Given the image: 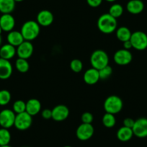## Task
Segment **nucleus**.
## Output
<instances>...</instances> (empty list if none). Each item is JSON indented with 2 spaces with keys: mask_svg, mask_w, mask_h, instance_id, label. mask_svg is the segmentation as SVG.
<instances>
[{
  "mask_svg": "<svg viewBox=\"0 0 147 147\" xmlns=\"http://www.w3.org/2000/svg\"><path fill=\"white\" fill-rule=\"evenodd\" d=\"M97 28L100 32L104 34H111L116 30L118 22L117 19L113 18L109 13L100 15L97 20Z\"/></svg>",
  "mask_w": 147,
  "mask_h": 147,
  "instance_id": "1",
  "label": "nucleus"
},
{
  "mask_svg": "<svg viewBox=\"0 0 147 147\" xmlns=\"http://www.w3.org/2000/svg\"><path fill=\"white\" fill-rule=\"evenodd\" d=\"M20 32L25 40L31 42L39 35L40 26L36 21L28 20L22 25Z\"/></svg>",
  "mask_w": 147,
  "mask_h": 147,
  "instance_id": "2",
  "label": "nucleus"
},
{
  "mask_svg": "<svg viewBox=\"0 0 147 147\" xmlns=\"http://www.w3.org/2000/svg\"><path fill=\"white\" fill-rule=\"evenodd\" d=\"M123 103L120 97L117 95L109 96L106 98L104 102V109L107 113L115 114L118 113L122 110Z\"/></svg>",
  "mask_w": 147,
  "mask_h": 147,
  "instance_id": "3",
  "label": "nucleus"
},
{
  "mask_svg": "<svg viewBox=\"0 0 147 147\" xmlns=\"http://www.w3.org/2000/svg\"><path fill=\"white\" fill-rule=\"evenodd\" d=\"M90 63L92 68L100 70L109 63V57L105 51L96 50L90 56Z\"/></svg>",
  "mask_w": 147,
  "mask_h": 147,
  "instance_id": "4",
  "label": "nucleus"
},
{
  "mask_svg": "<svg viewBox=\"0 0 147 147\" xmlns=\"http://www.w3.org/2000/svg\"><path fill=\"white\" fill-rule=\"evenodd\" d=\"M132 47L138 51H144L147 49V35L142 31L132 32L131 39Z\"/></svg>",
  "mask_w": 147,
  "mask_h": 147,
  "instance_id": "5",
  "label": "nucleus"
},
{
  "mask_svg": "<svg viewBox=\"0 0 147 147\" xmlns=\"http://www.w3.org/2000/svg\"><path fill=\"white\" fill-rule=\"evenodd\" d=\"M32 115L27 112L16 114L14 126L20 131H25L31 126L32 123Z\"/></svg>",
  "mask_w": 147,
  "mask_h": 147,
  "instance_id": "6",
  "label": "nucleus"
},
{
  "mask_svg": "<svg viewBox=\"0 0 147 147\" xmlns=\"http://www.w3.org/2000/svg\"><path fill=\"white\" fill-rule=\"evenodd\" d=\"M16 114L13 110L4 109L0 112V126L9 129L15 124Z\"/></svg>",
  "mask_w": 147,
  "mask_h": 147,
  "instance_id": "7",
  "label": "nucleus"
},
{
  "mask_svg": "<svg viewBox=\"0 0 147 147\" xmlns=\"http://www.w3.org/2000/svg\"><path fill=\"white\" fill-rule=\"evenodd\" d=\"M94 129L92 124L82 123L76 131V136L80 141H87L92 137Z\"/></svg>",
  "mask_w": 147,
  "mask_h": 147,
  "instance_id": "8",
  "label": "nucleus"
},
{
  "mask_svg": "<svg viewBox=\"0 0 147 147\" xmlns=\"http://www.w3.org/2000/svg\"><path fill=\"white\" fill-rule=\"evenodd\" d=\"M115 63L120 66H125L132 61L133 55L129 50L120 49L115 53L113 56Z\"/></svg>",
  "mask_w": 147,
  "mask_h": 147,
  "instance_id": "9",
  "label": "nucleus"
},
{
  "mask_svg": "<svg viewBox=\"0 0 147 147\" xmlns=\"http://www.w3.org/2000/svg\"><path fill=\"white\" fill-rule=\"evenodd\" d=\"M132 130L134 135L138 138L147 137V118H140L135 121Z\"/></svg>",
  "mask_w": 147,
  "mask_h": 147,
  "instance_id": "10",
  "label": "nucleus"
},
{
  "mask_svg": "<svg viewBox=\"0 0 147 147\" xmlns=\"http://www.w3.org/2000/svg\"><path fill=\"white\" fill-rule=\"evenodd\" d=\"M34 48L30 41L25 40L17 47V55L18 58L24 59H28L32 56L33 53Z\"/></svg>",
  "mask_w": 147,
  "mask_h": 147,
  "instance_id": "11",
  "label": "nucleus"
},
{
  "mask_svg": "<svg viewBox=\"0 0 147 147\" xmlns=\"http://www.w3.org/2000/svg\"><path fill=\"white\" fill-rule=\"evenodd\" d=\"M52 110V119L57 122L63 121L69 117V110L64 105H59Z\"/></svg>",
  "mask_w": 147,
  "mask_h": 147,
  "instance_id": "12",
  "label": "nucleus"
},
{
  "mask_svg": "<svg viewBox=\"0 0 147 147\" xmlns=\"http://www.w3.org/2000/svg\"><path fill=\"white\" fill-rule=\"evenodd\" d=\"M53 20L54 18L52 12L47 9H43L40 11L37 15L36 22L39 24L40 26L47 27L53 23Z\"/></svg>",
  "mask_w": 147,
  "mask_h": 147,
  "instance_id": "13",
  "label": "nucleus"
},
{
  "mask_svg": "<svg viewBox=\"0 0 147 147\" xmlns=\"http://www.w3.org/2000/svg\"><path fill=\"white\" fill-rule=\"evenodd\" d=\"M15 25V20L11 14H2L0 17V26L2 31L10 32L13 30Z\"/></svg>",
  "mask_w": 147,
  "mask_h": 147,
  "instance_id": "14",
  "label": "nucleus"
},
{
  "mask_svg": "<svg viewBox=\"0 0 147 147\" xmlns=\"http://www.w3.org/2000/svg\"><path fill=\"white\" fill-rule=\"evenodd\" d=\"M13 71L12 63L9 60L0 58V80H7L12 75Z\"/></svg>",
  "mask_w": 147,
  "mask_h": 147,
  "instance_id": "15",
  "label": "nucleus"
},
{
  "mask_svg": "<svg viewBox=\"0 0 147 147\" xmlns=\"http://www.w3.org/2000/svg\"><path fill=\"white\" fill-rule=\"evenodd\" d=\"M83 80L86 84L89 85H93L96 83L98 82L100 78V74H99V70L94 69V68H90L87 69L84 74L83 76Z\"/></svg>",
  "mask_w": 147,
  "mask_h": 147,
  "instance_id": "16",
  "label": "nucleus"
},
{
  "mask_svg": "<svg viewBox=\"0 0 147 147\" xmlns=\"http://www.w3.org/2000/svg\"><path fill=\"white\" fill-rule=\"evenodd\" d=\"M126 9L129 13L138 15L144 9V4L141 0H130L126 5Z\"/></svg>",
  "mask_w": 147,
  "mask_h": 147,
  "instance_id": "17",
  "label": "nucleus"
},
{
  "mask_svg": "<svg viewBox=\"0 0 147 147\" xmlns=\"http://www.w3.org/2000/svg\"><path fill=\"white\" fill-rule=\"evenodd\" d=\"M17 54V49L15 46L7 43L0 48V58L6 60L13 59Z\"/></svg>",
  "mask_w": 147,
  "mask_h": 147,
  "instance_id": "18",
  "label": "nucleus"
},
{
  "mask_svg": "<svg viewBox=\"0 0 147 147\" xmlns=\"http://www.w3.org/2000/svg\"><path fill=\"white\" fill-rule=\"evenodd\" d=\"M41 110V103L38 99H30L26 102V112L32 116L38 114Z\"/></svg>",
  "mask_w": 147,
  "mask_h": 147,
  "instance_id": "19",
  "label": "nucleus"
},
{
  "mask_svg": "<svg viewBox=\"0 0 147 147\" xmlns=\"http://www.w3.org/2000/svg\"><path fill=\"white\" fill-rule=\"evenodd\" d=\"M7 39L8 43L15 46V48L19 46L21 43L25 41V39H24L21 32L15 30H12L9 32L7 36Z\"/></svg>",
  "mask_w": 147,
  "mask_h": 147,
  "instance_id": "20",
  "label": "nucleus"
},
{
  "mask_svg": "<svg viewBox=\"0 0 147 147\" xmlns=\"http://www.w3.org/2000/svg\"><path fill=\"white\" fill-rule=\"evenodd\" d=\"M116 136L119 141H123V142H126V141H130L134 135L132 128L123 126L120 128L118 131H117Z\"/></svg>",
  "mask_w": 147,
  "mask_h": 147,
  "instance_id": "21",
  "label": "nucleus"
},
{
  "mask_svg": "<svg viewBox=\"0 0 147 147\" xmlns=\"http://www.w3.org/2000/svg\"><path fill=\"white\" fill-rule=\"evenodd\" d=\"M14 0H0V12L2 14H11L15 8Z\"/></svg>",
  "mask_w": 147,
  "mask_h": 147,
  "instance_id": "22",
  "label": "nucleus"
},
{
  "mask_svg": "<svg viewBox=\"0 0 147 147\" xmlns=\"http://www.w3.org/2000/svg\"><path fill=\"white\" fill-rule=\"evenodd\" d=\"M131 34H132V32H131V30L127 27L125 26L120 27L116 30L117 38L123 43L131 39Z\"/></svg>",
  "mask_w": 147,
  "mask_h": 147,
  "instance_id": "23",
  "label": "nucleus"
},
{
  "mask_svg": "<svg viewBox=\"0 0 147 147\" xmlns=\"http://www.w3.org/2000/svg\"><path fill=\"white\" fill-rule=\"evenodd\" d=\"M11 141V134L7 128H0V146L9 145Z\"/></svg>",
  "mask_w": 147,
  "mask_h": 147,
  "instance_id": "24",
  "label": "nucleus"
},
{
  "mask_svg": "<svg viewBox=\"0 0 147 147\" xmlns=\"http://www.w3.org/2000/svg\"><path fill=\"white\" fill-rule=\"evenodd\" d=\"M102 124L104 125L105 127L110 128L115 126V123H116V119H115V117L113 114H110L106 113L103 115L102 119Z\"/></svg>",
  "mask_w": 147,
  "mask_h": 147,
  "instance_id": "25",
  "label": "nucleus"
},
{
  "mask_svg": "<svg viewBox=\"0 0 147 147\" xmlns=\"http://www.w3.org/2000/svg\"><path fill=\"white\" fill-rule=\"evenodd\" d=\"M15 66L18 71L20 73H26L30 69L29 63L28 62L27 59L18 58L15 62Z\"/></svg>",
  "mask_w": 147,
  "mask_h": 147,
  "instance_id": "26",
  "label": "nucleus"
},
{
  "mask_svg": "<svg viewBox=\"0 0 147 147\" xmlns=\"http://www.w3.org/2000/svg\"><path fill=\"white\" fill-rule=\"evenodd\" d=\"M109 14L115 19L120 18L123 13V7L120 4H114L110 7L109 9Z\"/></svg>",
  "mask_w": 147,
  "mask_h": 147,
  "instance_id": "27",
  "label": "nucleus"
},
{
  "mask_svg": "<svg viewBox=\"0 0 147 147\" xmlns=\"http://www.w3.org/2000/svg\"><path fill=\"white\" fill-rule=\"evenodd\" d=\"M12 110L15 113V114L26 112V102H25L23 100H17L13 103Z\"/></svg>",
  "mask_w": 147,
  "mask_h": 147,
  "instance_id": "28",
  "label": "nucleus"
},
{
  "mask_svg": "<svg viewBox=\"0 0 147 147\" xmlns=\"http://www.w3.org/2000/svg\"><path fill=\"white\" fill-rule=\"evenodd\" d=\"M12 96L11 93L7 90H0V105L5 106L10 102Z\"/></svg>",
  "mask_w": 147,
  "mask_h": 147,
  "instance_id": "29",
  "label": "nucleus"
},
{
  "mask_svg": "<svg viewBox=\"0 0 147 147\" xmlns=\"http://www.w3.org/2000/svg\"><path fill=\"white\" fill-rule=\"evenodd\" d=\"M99 74H100V80H107L113 74V69L111 66L107 65L105 67L102 68V69L99 70Z\"/></svg>",
  "mask_w": 147,
  "mask_h": 147,
  "instance_id": "30",
  "label": "nucleus"
},
{
  "mask_svg": "<svg viewBox=\"0 0 147 147\" xmlns=\"http://www.w3.org/2000/svg\"><path fill=\"white\" fill-rule=\"evenodd\" d=\"M70 68L74 72L79 73L81 72L83 69V63L80 59H73L70 63Z\"/></svg>",
  "mask_w": 147,
  "mask_h": 147,
  "instance_id": "31",
  "label": "nucleus"
},
{
  "mask_svg": "<svg viewBox=\"0 0 147 147\" xmlns=\"http://www.w3.org/2000/svg\"><path fill=\"white\" fill-rule=\"evenodd\" d=\"M82 121L83 123H88L92 124L93 120H94V117L93 115L90 112H85L82 115Z\"/></svg>",
  "mask_w": 147,
  "mask_h": 147,
  "instance_id": "32",
  "label": "nucleus"
},
{
  "mask_svg": "<svg viewBox=\"0 0 147 147\" xmlns=\"http://www.w3.org/2000/svg\"><path fill=\"white\" fill-rule=\"evenodd\" d=\"M103 0H87L89 6L91 7H98L100 6Z\"/></svg>",
  "mask_w": 147,
  "mask_h": 147,
  "instance_id": "33",
  "label": "nucleus"
},
{
  "mask_svg": "<svg viewBox=\"0 0 147 147\" xmlns=\"http://www.w3.org/2000/svg\"><path fill=\"white\" fill-rule=\"evenodd\" d=\"M123 126L128 127V128H132L135 123V121L131 118H126L123 120Z\"/></svg>",
  "mask_w": 147,
  "mask_h": 147,
  "instance_id": "34",
  "label": "nucleus"
},
{
  "mask_svg": "<svg viewBox=\"0 0 147 147\" xmlns=\"http://www.w3.org/2000/svg\"><path fill=\"white\" fill-rule=\"evenodd\" d=\"M41 115L44 119H51V118H52V110H50V109H44L42 111Z\"/></svg>",
  "mask_w": 147,
  "mask_h": 147,
  "instance_id": "35",
  "label": "nucleus"
},
{
  "mask_svg": "<svg viewBox=\"0 0 147 147\" xmlns=\"http://www.w3.org/2000/svg\"><path fill=\"white\" fill-rule=\"evenodd\" d=\"M132 44H131V40H127V41L123 42V49H126V50H130L132 49Z\"/></svg>",
  "mask_w": 147,
  "mask_h": 147,
  "instance_id": "36",
  "label": "nucleus"
},
{
  "mask_svg": "<svg viewBox=\"0 0 147 147\" xmlns=\"http://www.w3.org/2000/svg\"><path fill=\"white\" fill-rule=\"evenodd\" d=\"M105 1H107V2H114L115 1H116V0H105Z\"/></svg>",
  "mask_w": 147,
  "mask_h": 147,
  "instance_id": "37",
  "label": "nucleus"
},
{
  "mask_svg": "<svg viewBox=\"0 0 147 147\" xmlns=\"http://www.w3.org/2000/svg\"><path fill=\"white\" fill-rule=\"evenodd\" d=\"M2 36H1V35H0V46H1V44H2Z\"/></svg>",
  "mask_w": 147,
  "mask_h": 147,
  "instance_id": "38",
  "label": "nucleus"
},
{
  "mask_svg": "<svg viewBox=\"0 0 147 147\" xmlns=\"http://www.w3.org/2000/svg\"><path fill=\"white\" fill-rule=\"evenodd\" d=\"M14 1H15V2H22L23 0H14Z\"/></svg>",
  "mask_w": 147,
  "mask_h": 147,
  "instance_id": "39",
  "label": "nucleus"
},
{
  "mask_svg": "<svg viewBox=\"0 0 147 147\" xmlns=\"http://www.w3.org/2000/svg\"><path fill=\"white\" fill-rule=\"evenodd\" d=\"M0 147H12V146L9 145H6V146H0Z\"/></svg>",
  "mask_w": 147,
  "mask_h": 147,
  "instance_id": "40",
  "label": "nucleus"
},
{
  "mask_svg": "<svg viewBox=\"0 0 147 147\" xmlns=\"http://www.w3.org/2000/svg\"><path fill=\"white\" fill-rule=\"evenodd\" d=\"M2 28H1V26H0V35H1V33H2Z\"/></svg>",
  "mask_w": 147,
  "mask_h": 147,
  "instance_id": "41",
  "label": "nucleus"
},
{
  "mask_svg": "<svg viewBox=\"0 0 147 147\" xmlns=\"http://www.w3.org/2000/svg\"><path fill=\"white\" fill-rule=\"evenodd\" d=\"M63 147H72V146H65Z\"/></svg>",
  "mask_w": 147,
  "mask_h": 147,
  "instance_id": "42",
  "label": "nucleus"
}]
</instances>
